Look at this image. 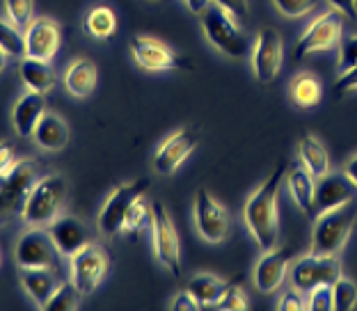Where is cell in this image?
<instances>
[{"instance_id": "74e56055", "label": "cell", "mask_w": 357, "mask_h": 311, "mask_svg": "<svg viewBox=\"0 0 357 311\" xmlns=\"http://www.w3.org/2000/svg\"><path fill=\"white\" fill-rule=\"evenodd\" d=\"M250 305H248V298H245V293L241 291V286L238 282L236 284H231L229 286V291L225 293L222 300L218 302V305L213 309H220V311H245Z\"/></svg>"}, {"instance_id": "5bb4252c", "label": "cell", "mask_w": 357, "mask_h": 311, "mask_svg": "<svg viewBox=\"0 0 357 311\" xmlns=\"http://www.w3.org/2000/svg\"><path fill=\"white\" fill-rule=\"evenodd\" d=\"M199 130L197 128H178L172 135H167L158 144L153 153V169L163 176H172L174 172L185 162V158L199 146Z\"/></svg>"}, {"instance_id": "8d00e7d4", "label": "cell", "mask_w": 357, "mask_h": 311, "mask_svg": "<svg viewBox=\"0 0 357 311\" xmlns=\"http://www.w3.org/2000/svg\"><path fill=\"white\" fill-rule=\"evenodd\" d=\"M357 67V35H348L339 42V60H337V69L339 71H348Z\"/></svg>"}, {"instance_id": "603a6c76", "label": "cell", "mask_w": 357, "mask_h": 311, "mask_svg": "<svg viewBox=\"0 0 357 311\" xmlns=\"http://www.w3.org/2000/svg\"><path fill=\"white\" fill-rule=\"evenodd\" d=\"M284 183H287L289 195L294 197L298 204V208L305 213V215L316 218V176H312L303 165L300 167H289L287 176H284Z\"/></svg>"}, {"instance_id": "7c38bea8", "label": "cell", "mask_w": 357, "mask_h": 311, "mask_svg": "<svg viewBox=\"0 0 357 311\" xmlns=\"http://www.w3.org/2000/svg\"><path fill=\"white\" fill-rule=\"evenodd\" d=\"M342 277V266L337 257H321V255H307L296 259L289 268V282L294 289L310 293L321 284H332Z\"/></svg>"}, {"instance_id": "f1b7e54d", "label": "cell", "mask_w": 357, "mask_h": 311, "mask_svg": "<svg viewBox=\"0 0 357 311\" xmlns=\"http://www.w3.org/2000/svg\"><path fill=\"white\" fill-rule=\"evenodd\" d=\"M85 30L94 39L105 42V39H110L112 35H115V30H117V14L112 12L110 7H105V5L94 7V10L89 12L87 19H85Z\"/></svg>"}, {"instance_id": "d4e9b609", "label": "cell", "mask_w": 357, "mask_h": 311, "mask_svg": "<svg viewBox=\"0 0 357 311\" xmlns=\"http://www.w3.org/2000/svg\"><path fill=\"white\" fill-rule=\"evenodd\" d=\"M96 80H99V69L89 57H76L64 71V87L76 99H85V96L92 94Z\"/></svg>"}, {"instance_id": "6da1fadb", "label": "cell", "mask_w": 357, "mask_h": 311, "mask_svg": "<svg viewBox=\"0 0 357 311\" xmlns=\"http://www.w3.org/2000/svg\"><path fill=\"white\" fill-rule=\"evenodd\" d=\"M284 176L287 169L278 165L243 204V225L261 252L273 250L280 243V190Z\"/></svg>"}, {"instance_id": "ac0fdd59", "label": "cell", "mask_w": 357, "mask_h": 311, "mask_svg": "<svg viewBox=\"0 0 357 311\" xmlns=\"http://www.w3.org/2000/svg\"><path fill=\"white\" fill-rule=\"evenodd\" d=\"M357 199V185L342 172H328L316 179V195H314V202H316V215L319 213H326L330 208H337V206H344L348 202H355Z\"/></svg>"}, {"instance_id": "c3c4849f", "label": "cell", "mask_w": 357, "mask_h": 311, "mask_svg": "<svg viewBox=\"0 0 357 311\" xmlns=\"http://www.w3.org/2000/svg\"><path fill=\"white\" fill-rule=\"evenodd\" d=\"M7 57H10V55H7V53H5V48L0 46V73H3L5 67H7Z\"/></svg>"}, {"instance_id": "681fc988", "label": "cell", "mask_w": 357, "mask_h": 311, "mask_svg": "<svg viewBox=\"0 0 357 311\" xmlns=\"http://www.w3.org/2000/svg\"><path fill=\"white\" fill-rule=\"evenodd\" d=\"M149 3H158V0H149Z\"/></svg>"}, {"instance_id": "8fae6325", "label": "cell", "mask_w": 357, "mask_h": 311, "mask_svg": "<svg viewBox=\"0 0 357 311\" xmlns=\"http://www.w3.org/2000/svg\"><path fill=\"white\" fill-rule=\"evenodd\" d=\"M128 51H131V57L135 60L137 67L151 73L192 69V64L188 60H183V57L174 53L167 44L153 37H133L131 44H128Z\"/></svg>"}, {"instance_id": "3957f363", "label": "cell", "mask_w": 357, "mask_h": 311, "mask_svg": "<svg viewBox=\"0 0 357 311\" xmlns=\"http://www.w3.org/2000/svg\"><path fill=\"white\" fill-rule=\"evenodd\" d=\"M199 16H202V30H204L206 42L218 53L229 57V60L250 57V48L252 46H250L248 35L238 19H234L229 12H225L218 5H208Z\"/></svg>"}, {"instance_id": "8992f818", "label": "cell", "mask_w": 357, "mask_h": 311, "mask_svg": "<svg viewBox=\"0 0 357 311\" xmlns=\"http://www.w3.org/2000/svg\"><path fill=\"white\" fill-rule=\"evenodd\" d=\"M110 273V255L99 243L89 241L74 257H69V275L83 296H92Z\"/></svg>"}, {"instance_id": "816d5d0a", "label": "cell", "mask_w": 357, "mask_h": 311, "mask_svg": "<svg viewBox=\"0 0 357 311\" xmlns=\"http://www.w3.org/2000/svg\"><path fill=\"white\" fill-rule=\"evenodd\" d=\"M355 7H357V0H355Z\"/></svg>"}, {"instance_id": "9c48e42d", "label": "cell", "mask_w": 357, "mask_h": 311, "mask_svg": "<svg viewBox=\"0 0 357 311\" xmlns=\"http://www.w3.org/2000/svg\"><path fill=\"white\" fill-rule=\"evenodd\" d=\"M284 64V42L278 28L266 26L257 32L250 48V69L252 76L264 85H271L280 76Z\"/></svg>"}, {"instance_id": "4316f807", "label": "cell", "mask_w": 357, "mask_h": 311, "mask_svg": "<svg viewBox=\"0 0 357 311\" xmlns=\"http://www.w3.org/2000/svg\"><path fill=\"white\" fill-rule=\"evenodd\" d=\"M298 158H300V165H303L316 179L328 174V172L332 169L328 149L323 146V142L319 140V137L312 135V133H307L298 140Z\"/></svg>"}, {"instance_id": "52a82bcc", "label": "cell", "mask_w": 357, "mask_h": 311, "mask_svg": "<svg viewBox=\"0 0 357 311\" xmlns=\"http://www.w3.org/2000/svg\"><path fill=\"white\" fill-rule=\"evenodd\" d=\"M151 245L153 257L160 266H163L169 275L181 277L183 264H181V241H178V232L169 218L167 208L163 204H153V218H151Z\"/></svg>"}, {"instance_id": "e575fe53", "label": "cell", "mask_w": 357, "mask_h": 311, "mask_svg": "<svg viewBox=\"0 0 357 311\" xmlns=\"http://www.w3.org/2000/svg\"><path fill=\"white\" fill-rule=\"evenodd\" d=\"M273 7L287 19H305L316 12L319 0H273Z\"/></svg>"}, {"instance_id": "9a60e30c", "label": "cell", "mask_w": 357, "mask_h": 311, "mask_svg": "<svg viewBox=\"0 0 357 311\" xmlns=\"http://www.w3.org/2000/svg\"><path fill=\"white\" fill-rule=\"evenodd\" d=\"M58 250L48 236L46 227H30L21 234V238L16 241L14 248V259L16 266L21 268H53L55 270V259Z\"/></svg>"}, {"instance_id": "83f0119b", "label": "cell", "mask_w": 357, "mask_h": 311, "mask_svg": "<svg viewBox=\"0 0 357 311\" xmlns=\"http://www.w3.org/2000/svg\"><path fill=\"white\" fill-rule=\"evenodd\" d=\"M236 282H227L218 275H208V273H199L195 275L188 282V291L192 293V298L199 302L202 309H213L218 302L222 300V296L229 291V286Z\"/></svg>"}, {"instance_id": "30bf717a", "label": "cell", "mask_w": 357, "mask_h": 311, "mask_svg": "<svg viewBox=\"0 0 357 311\" xmlns=\"http://www.w3.org/2000/svg\"><path fill=\"white\" fill-rule=\"evenodd\" d=\"M149 179L142 176L137 181L131 183H121L117 185L115 190L108 195V199L103 202V206L99 211V229L103 236H117L121 234V225H124L126 211L131 208V204L147 195L149 190Z\"/></svg>"}, {"instance_id": "e0dca14e", "label": "cell", "mask_w": 357, "mask_h": 311, "mask_svg": "<svg viewBox=\"0 0 357 311\" xmlns=\"http://www.w3.org/2000/svg\"><path fill=\"white\" fill-rule=\"evenodd\" d=\"M23 37H26L28 57L53 62V57L58 55L60 44H62V28L55 19L39 16V19H32L30 26L23 30Z\"/></svg>"}, {"instance_id": "836d02e7", "label": "cell", "mask_w": 357, "mask_h": 311, "mask_svg": "<svg viewBox=\"0 0 357 311\" xmlns=\"http://www.w3.org/2000/svg\"><path fill=\"white\" fill-rule=\"evenodd\" d=\"M0 46L5 48V53L10 57H26V37H23V32L12 23H5L3 19H0Z\"/></svg>"}, {"instance_id": "1f68e13d", "label": "cell", "mask_w": 357, "mask_h": 311, "mask_svg": "<svg viewBox=\"0 0 357 311\" xmlns=\"http://www.w3.org/2000/svg\"><path fill=\"white\" fill-rule=\"evenodd\" d=\"M332 298H335V311H351L357 307V284L348 277H337L332 282Z\"/></svg>"}, {"instance_id": "bcb514c9", "label": "cell", "mask_w": 357, "mask_h": 311, "mask_svg": "<svg viewBox=\"0 0 357 311\" xmlns=\"http://www.w3.org/2000/svg\"><path fill=\"white\" fill-rule=\"evenodd\" d=\"M183 3L192 14H202L211 5V0H183Z\"/></svg>"}, {"instance_id": "277c9868", "label": "cell", "mask_w": 357, "mask_h": 311, "mask_svg": "<svg viewBox=\"0 0 357 311\" xmlns=\"http://www.w3.org/2000/svg\"><path fill=\"white\" fill-rule=\"evenodd\" d=\"M67 202V181L60 174L39 176L37 183L26 199L21 218L30 227H48L55 218L62 215V206Z\"/></svg>"}, {"instance_id": "60d3db41", "label": "cell", "mask_w": 357, "mask_h": 311, "mask_svg": "<svg viewBox=\"0 0 357 311\" xmlns=\"http://www.w3.org/2000/svg\"><path fill=\"white\" fill-rule=\"evenodd\" d=\"M169 309H174V311H197V309H202V305L192 298V293L185 289L181 293H176L174 300L169 302Z\"/></svg>"}, {"instance_id": "44dd1931", "label": "cell", "mask_w": 357, "mask_h": 311, "mask_svg": "<svg viewBox=\"0 0 357 311\" xmlns=\"http://www.w3.org/2000/svg\"><path fill=\"white\" fill-rule=\"evenodd\" d=\"M19 76H21V83L30 92H37V94H44L48 96L58 85V73H55L53 64L51 62H44V60H35V57H21L19 62Z\"/></svg>"}, {"instance_id": "484cf974", "label": "cell", "mask_w": 357, "mask_h": 311, "mask_svg": "<svg viewBox=\"0 0 357 311\" xmlns=\"http://www.w3.org/2000/svg\"><path fill=\"white\" fill-rule=\"evenodd\" d=\"M32 140H35L42 149L46 151H60L69 144V126L60 114L55 112H44L42 119L32 133Z\"/></svg>"}, {"instance_id": "2e32d148", "label": "cell", "mask_w": 357, "mask_h": 311, "mask_svg": "<svg viewBox=\"0 0 357 311\" xmlns=\"http://www.w3.org/2000/svg\"><path fill=\"white\" fill-rule=\"evenodd\" d=\"M39 172L35 160H14L10 167L0 172V190L5 192L7 204H10L12 213H19L26 206V199L37 183Z\"/></svg>"}, {"instance_id": "d590c367", "label": "cell", "mask_w": 357, "mask_h": 311, "mask_svg": "<svg viewBox=\"0 0 357 311\" xmlns=\"http://www.w3.org/2000/svg\"><path fill=\"white\" fill-rule=\"evenodd\" d=\"M307 309L310 311H335V298H332V284H321L307 293Z\"/></svg>"}, {"instance_id": "7dc6e473", "label": "cell", "mask_w": 357, "mask_h": 311, "mask_svg": "<svg viewBox=\"0 0 357 311\" xmlns=\"http://www.w3.org/2000/svg\"><path fill=\"white\" fill-rule=\"evenodd\" d=\"M10 211V204H7V197H5V192L0 190V218H5V213Z\"/></svg>"}, {"instance_id": "7402d4cb", "label": "cell", "mask_w": 357, "mask_h": 311, "mask_svg": "<svg viewBox=\"0 0 357 311\" xmlns=\"http://www.w3.org/2000/svg\"><path fill=\"white\" fill-rule=\"evenodd\" d=\"M60 284V277L53 268H21V286L39 309H44Z\"/></svg>"}, {"instance_id": "b9f144b4", "label": "cell", "mask_w": 357, "mask_h": 311, "mask_svg": "<svg viewBox=\"0 0 357 311\" xmlns=\"http://www.w3.org/2000/svg\"><path fill=\"white\" fill-rule=\"evenodd\" d=\"M355 89H357V67L344 71L342 76H339L337 83H335V92H337L339 96L351 94V92H355Z\"/></svg>"}, {"instance_id": "d6a6232c", "label": "cell", "mask_w": 357, "mask_h": 311, "mask_svg": "<svg viewBox=\"0 0 357 311\" xmlns=\"http://www.w3.org/2000/svg\"><path fill=\"white\" fill-rule=\"evenodd\" d=\"M5 16L12 26L26 30L35 19V0H5Z\"/></svg>"}, {"instance_id": "f546056e", "label": "cell", "mask_w": 357, "mask_h": 311, "mask_svg": "<svg viewBox=\"0 0 357 311\" xmlns=\"http://www.w3.org/2000/svg\"><path fill=\"white\" fill-rule=\"evenodd\" d=\"M151 218H153V204H149L142 195V197H137L131 204V208L126 211L124 225H121V234L133 236V234L144 232L147 227H151Z\"/></svg>"}, {"instance_id": "5b68a950", "label": "cell", "mask_w": 357, "mask_h": 311, "mask_svg": "<svg viewBox=\"0 0 357 311\" xmlns=\"http://www.w3.org/2000/svg\"><path fill=\"white\" fill-rule=\"evenodd\" d=\"M192 222L197 229L199 238L211 245H220L231 234V213L225 208V204L218 202L206 188H199L195 192L192 202Z\"/></svg>"}, {"instance_id": "ee69618b", "label": "cell", "mask_w": 357, "mask_h": 311, "mask_svg": "<svg viewBox=\"0 0 357 311\" xmlns=\"http://www.w3.org/2000/svg\"><path fill=\"white\" fill-rule=\"evenodd\" d=\"M14 162V146L10 142H0V172Z\"/></svg>"}, {"instance_id": "cb8c5ba5", "label": "cell", "mask_w": 357, "mask_h": 311, "mask_svg": "<svg viewBox=\"0 0 357 311\" xmlns=\"http://www.w3.org/2000/svg\"><path fill=\"white\" fill-rule=\"evenodd\" d=\"M289 101L298 110H314L323 101V83L312 71H300L289 83Z\"/></svg>"}, {"instance_id": "4dcf8cb0", "label": "cell", "mask_w": 357, "mask_h": 311, "mask_svg": "<svg viewBox=\"0 0 357 311\" xmlns=\"http://www.w3.org/2000/svg\"><path fill=\"white\" fill-rule=\"evenodd\" d=\"M80 298H83V293L76 289L74 282H62L58 286V291L51 296V300L44 305V309L46 311H74L80 307Z\"/></svg>"}, {"instance_id": "ba28073f", "label": "cell", "mask_w": 357, "mask_h": 311, "mask_svg": "<svg viewBox=\"0 0 357 311\" xmlns=\"http://www.w3.org/2000/svg\"><path fill=\"white\" fill-rule=\"evenodd\" d=\"M344 39V16L337 10H330L319 14L316 19L305 28V32L300 35V39L294 46V60L307 57L312 53L330 51V48L339 46V42Z\"/></svg>"}, {"instance_id": "f907efd6", "label": "cell", "mask_w": 357, "mask_h": 311, "mask_svg": "<svg viewBox=\"0 0 357 311\" xmlns=\"http://www.w3.org/2000/svg\"><path fill=\"white\" fill-rule=\"evenodd\" d=\"M0 225H3V218H0Z\"/></svg>"}, {"instance_id": "d6986e66", "label": "cell", "mask_w": 357, "mask_h": 311, "mask_svg": "<svg viewBox=\"0 0 357 311\" xmlns=\"http://www.w3.org/2000/svg\"><path fill=\"white\" fill-rule=\"evenodd\" d=\"M46 232H48V236H51L58 255L64 259L74 257L83 245L89 243V234H87L85 225L78 222V220L71 218V215L55 218L53 222L46 227Z\"/></svg>"}, {"instance_id": "7bdbcfd3", "label": "cell", "mask_w": 357, "mask_h": 311, "mask_svg": "<svg viewBox=\"0 0 357 311\" xmlns=\"http://www.w3.org/2000/svg\"><path fill=\"white\" fill-rule=\"evenodd\" d=\"M328 5L332 10H337L346 19H355L357 16V7H355V0H328Z\"/></svg>"}, {"instance_id": "4fadbf2b", "label": "cell", "mask_w": 357, "mask_h": 311, "mask_svg": "<svg viewBox=\"0 0 357 311\" xmlns=\"http://www.w3.org/2000/svg\"><path fill=\"white\" fill-rule=\"evenodd\" d=\"M296 259V250L294 248H278L275 245L273 250H266L261 259L255 264L252 270V284L259 293H278L282 289L284 280L289 277V268Z\"/></svg>"}, {"instance_id": "f6af8a7d", "label": "cell", "mask_w": 357, "mask_h": 311, "mask_svg": "<svg viewBox=\"0 0 357 311\" xmlns=\"http://www.w3.org/2000/svg\"><path fill=\"white\" fill-rule=\"evenodd\" d=\"M342 169H344V174L357 185V153L351 156V158H348V160L344 162V167H342Z\"/></svg>"}, {"instance_id": "ffe728a7", "label": "cell", "mask_w": 357, "mask_h": 311, "mask_svg": "<svg viewBox=\"0 0 357 311\" xmlns=\"http://www.w3.org/2000/svg\"><path fill=\"white\" fill-rule=\"evenodd\" d=\"M44 112H46V96L26 89V94L12 108V126L16 130V135L32 137Z\"/></svg>"}, {"instance_id": "ab89813d", "label": "cell", "mask_w": 357, "mask_h": 311, "mask_svg": "<svg viewBox=\"0 0 357 311\" xmlns=\"http://www.w3.org/2000/svg\"><path fill=\"white\" fill-rule=\"evenodd\" d=\"M211 5L222 7L225 12H229L234 19H238L241 23H245V19L250 16V5L248 0H211Z\"/></svg>"}, {"instance_id": "7a4b0ae2", "label": "cell", "mask_w": 357, "mask_h": 311, "mask_svg": "<svg viewBox=\"0 0 357 311\" xmlns=\"http://www.w3.org/2000/svg\"><path fill=\"white\" fill-rule=\"evenodd\" d=\"M355 222H357L355 202H348L344 206L319 213L314 218L310 252L321 257H339V252L346 248L348 238H351Z\"/></svg>"}, {"instance_id": "f35d334b", "label": "cell", "mask_w": 357, "mask_h": 311, "mask_svg": "<svg viewBox=\"0 0 357 311\" xmlns=\"http://www.w3.org/2000/svg\"><path fill=\"white\" fill-rule=\"evenodd\" d=\"M275 309H280V311H303V309H307L305 293L291 286L289 291H284L282 296H280V300H278V305H275Z\"/></svg>"}]
</instances>
